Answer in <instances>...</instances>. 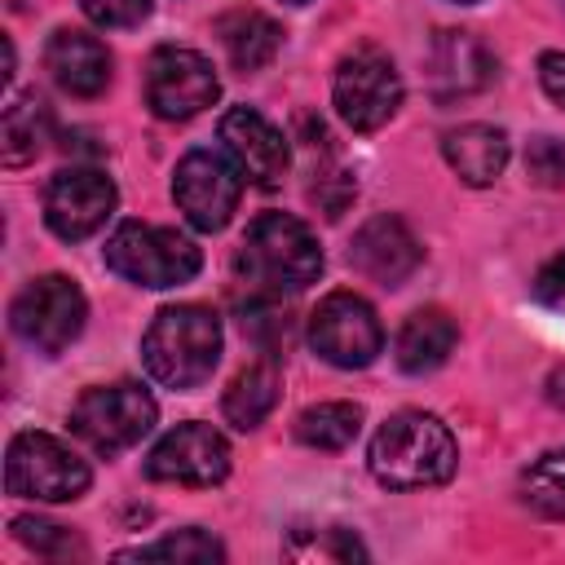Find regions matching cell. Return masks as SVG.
Masks as SVG:
<instances>
[{
  "label": "cell",
  "instance_id": "obj_31",
  "mask_svg": "<svg viewBox=\"0 0 565 565\" xmlns=\"http://www.w3.org/2000/svg\"><path fill=\"white\" fill-rule=\"evenodd\" d=\"M539 79H543V93L565 106V53H543L539 57Z\"/></svg>",
  "mask_w": 565,
  "mask_h": 565
},
{
  "label": "cell",
  "instance_id": "obj_3",
  "mask_svg": "<svg viewBox=\"0 0 565 565\" xmlns=\"http://www.w3.org/2000/svg\"><path fill=\"white\" fill-rule=\"evenodd\" d=\"M141 362L163 388H199L221 362V318L203 305H168L141 335Z\"/></svg>",
  "mask_w": 565,
  "mask_h": 565
},
{
  "label": "cell",
  "instance_id": "obj_18",
  "mask_svg": "<svg viewBox=\"0 0 565 565\" xmlns=\"http://www.w3.org/2000/svg\"><path fill=\"white\" fill-rule=\"evenodd\" d=\"M441 154L459 172V181L490 185L508 168V132L494 124H463L441 137Z\"/></svg>",
  "mask_w": 565,
  "mask_h": 565
},
{
  "label": "cell",
  "instance_id": "obj_25",
  "mask_svg": "<svg viewBox=\"0 0 565 565\" xmlns=\"http://www.w3.org/2000/svg\"><path fill=\"white\" fill-rule=\"evenodd\" d=\"M119 561H225V547L203 534V530H177L150 547H132V552H119Z\"/></svg>",
  "mask_w": 565,
  "mask_h": 565
},
{
  "label": "cell",
  "instance_id": "obj_19",
  "mask_svg": "<svg viewBox=\"0 0 565 565\" xmlns=\"http://www.w3.org/2000/svg\"><path fill=\"white\" fill-rule=\"evenodd\" d=\"M459 340V327L446 309H415L397 331V366L411 375L437 371Z\"/></svg>",
  "mask_w": 565,
  "mask_h": 565
},
{
  "label": "cell",
  "instance_id": "obj_32",
  "mask_svg": "<svg viewBox=\"0 0 565 565\" xmlns=\"http://www.w3.org/2000/svg\"><path fill=\"white\" fill-rule=\"evenodd\" d=\"M455 4H477V0H455Z\"/></svg>",
  "mask_w": 565,
  "mask_h": 565
},
{
  "label": "cell",
  "instance_id": "obj_27",
  "mask_svg": "<svg viewBox=\"0 0 565 565\" xmlns=\"http://www.w3.org/2000/svg\"><path fill=\"white\" fill-rule=\"evenodd\" d=\"M525 172L539 185L561 190L565 185V141L561 137H534L530 150H525Z\"/></svg>",
  "mask_w": 565,
  "mask_h": 565
},
{
  "label": "cell",
  "instance_id": "obj_4",
  "mask_svg": "<svg viewBox=\"0 0 565 565\" xmlns=\"http://www.w3.org/2000/svg\"><path fill=\"white\" fill-rule=\"evenodd\" d=\"M106 265L137 287H181L203 269V252L172 225L124 221L106 238Z\"/></svg>",
  "mask_w": 565,
  "mask_h": 565
},
{
  "label": "cell",
  "instance_id": "obj_28",
  "mask_svg": "<svg viewBox=\"0 0 565 565\" xmlns=\"http://www.w3.org/2000/svg\"><path fill=\"white\" fill-rule=\"evenodd\" d=\"M79 9H84L97 26H110V31L141 26V22L150 18V0H79Z\"/></svg>",
  "mask_w": 565,
  "mask_h": 565
},
{
  "label": "cell",
  "instance_id": "obj_26",
  "mask_svg": "<svg viewBox=\"0 0 565 565\" xmlns=\"http://www.w3.org/2000/svg\"><path fill=\"white\" fill-rule=\"evenodd\" d=\"M13 539H18V543H26V547H35L40 556L79 552V543L71 539V530H66V525H57V521H44V516H18V521H13Z\"/></svg>",
  "mask_w": 565,
  "mask_h": 565
},
{
  "label": "cell",
  "instance_id": "obj_6",
  "mask_svg": "<svg viewBox=\"0 0 565 565\" xmlns=\"http://www.w3.org/2000/svg\"><path fill=\"white\" fill-rule=\"evenodd\" d=\"M93 472L88 463L49 433H18L4 455V490L13 499H44L66 503L88 490Z\"/></svg>",
  "mask_w": 565,
  "mask_h": 565
},
{
  "label": "cell",
  "instance_id": "obj_30",
  "mask_svg": "<svg viewBox=\"0 0 565 565\" xmlns=\"http://www.w3.org/2000/svg\"><path fill=\"white\" fill-rule=\"evenodd\" d=\"M534 296H539L543 305L565 309V252H556V256L534 274Z\"/></svg>",
  "mask_w": 565,
  "mask_h": 565
},
{
  "label": "cell",
  "instance_id": "obj_14",
  "mask_svg": "<svg viewBox=\"0 0 565 565\" xmlns=\"http://www.w3.org/2000/svg\"><path fill=\"white\" fill-rule=\"evenodd\" d=\"M221 146H225V154L234 159V168L243 172V181H252V185H260V190H274V185H282V177H287V137L260 115V110H252V106H230L225 115H221Z\"/></svg>",
  "mask_w": 565,
  "mask_h": 565
},
{
  "label": "cell",
  "instance_id": "obj_24",
  "mask_svg": "<svg viewBox=\"0 0 565 565\" xmlns=\"http://www.w3.org/2000/svg\"><path fill=\"white\" fill-rule=\"evenodd\" d=\"M521 494L534 512L565 521V446L539 455L525 472H521Z\"/></svg>",
  "mask_w": 565,
  "mask_h": 565
},
{
  "label": "cell",
  "instance_id": "obj_9",
  "mask_svg": "<svg viewBox=\"0 0 565 565\" xmlns=\"http://www.w3.org/2000/svg\"><path fill=\"white\" fill-rule=\"evenodd\" d=\"M309 344L322 362L340 371H362L384 349V327L358 291H331L309 313Z\"/></svg>",
  "mask_w": 565,
  "mask_h": 565
},
{
  "label": "cell",
  "instance_id": "obj_33",
  "mask_svg": "<svg viewBox=\"0 0 565 565\" xmlns=\"http://www.w3.org/2000/svg\"><path fill=\"white\" fill-rule=\"evenodd\" d=\"M282 4H305V0H282Z\"/></svg>",
  "mask_w": 565,
  "mask_h": 565
},
{
  "label": "cell",
  "instance_id": "obj_8",
  "mask_svg": "<svg viewBox=\"0 0 565 565\" xmlns=\"http://www.w3.org/2000/svg\"><path fill=\"white\" fill-rule=\"evenodd\" d=\"M331 97H335L340 119L353 132H375L402 106V75H397V66H393V57L384 49L362 44L349 57H340Z\"/></svg>",
  "mask_w": 565,
  "mask_h": 565
},
{
  "label": "cell",
  "instance_id": "obj_15",
  "mask_svg": "<svg viewBox=\"0 0 565 565\" xmlns=\"http://www.w3.org/2000/svg\"><path fill=\"white\" fill-rule=\"evenodd\" d=\"M349 260L362 278L380 282V287H402L419 260H424V247L419 238L411 234V225L402 216H371L358 234H353V247H349Z\"/></svg>",
  "mask_w": 565,
  "mask_h": 565
},
{
  "label": "cell",
  "instance_id": "obj_29",
  "mask_svg": "<svg viewBox=\"0 0 565 565\" xmlns=\"http://www.w3.org/2000/svg\"><path fill=\"white\" fill-rule=\"evenodd\" d=\"M291 556H331V561H353V556H366L358 539H349L344 530H318L313 547H296Z\"/></svg>",
  "mask_w": 565,
  "mask_h": 565
},
{
  "label": "cell",
  "instance_id": "obj_13",
  "mask_svg": "<svg viewBox=\"0 0 565 565\" xmlns=\"http://www.w3.org/2000/svg\"><path fill=\"white\" fill-rule=\"evenodd\" d=\"M119 194H115V181L97 168H62L49 190H44V221L57 238L66 243H79L88 234H97L110 212H115Z\"/></svg>",
  "mask_w": 565,
  "mask_h": 565
},
{
  "label": "cell",
  "instance_id": "obj_20",
  "mask_svg": "<svg viewBox=\"0 0 565 565\" xmlns=\"http://www.w3.org/2000/svg\"><path fill=\"white\" fill-rule=\"evenodd\" d=\"M216 35H221V49L230 57L234 71H260L274 62L278 44H282V31L274 18H265L260 9H234L216 22Z\"/></svg>",
  "mask_w": 565,
  "mask_h": 565
},
{
  "label": "cell",
  "instance_id": "obj_2",
  "mask_svg": "<svg viewBox=\"0 0 565 565\" xmlns=\"http://www.w3.org/2000/svg\"><path fill=\"white\" fill-rule=\"evenodd\" d=\"M234 269L269 291V296H282V291H305L309 282H318L322 274V247L313 238V230L300 221V216H287V212H260L243 243H238V256H234Z\"/></svg>",
  "mask_w": 565,
  "mask_h": 565
},
{
  "label": "cell",
  "instance_id": "obj_7",
  "mask_svg": "<svg viewBox=\"0 0 565 565\" xmlns=\"http://www.w3.org/2000/svg\"><path fill=\"white\" fill-rule=\"evenodd\" d=\"M84 318H88V300H84V291L66 274L31 278L13 296V305H9L13 335L22 344H31L35 353H49V358L62 353L84 331Z\"/></svg>",
  "mask_w": 565,
  "mask_h": 565
},
{
  "label": "cell",
  "instance_id": "obj_1",
  "mask_svg": "<svg viewBox=\"0 0 565 565\" xmlns=\"http://www.w3.org/2000/svg\"><path fill=\"white\" fill-rule=\"evenodd\" d=\"M371 477L388 490H424L455 477L459 446L450 428L428 411H397L371 437Z\"/></svg>",
  "mask_w": 565,
  "mask_h": 565
},
{
  "label": "cell",
  "instance_id": "obj_22",
  "mask_svg": "<svg viewBox=\"0 0 565 565\" xmlns=\"http://www.w3.org/2000/svg\"><path fill=\"white\" fill-rule=\"evenodd\" d=\"M362 428V406L358 402H318L300 411L296 437L313 450H344Z\"/></svg>",
  "mask_w": 565,
  "mask_h": 565
},
{
  "label": "cell",
  "instance_id": "obj_16",
  "mask_svg": "<svg viewBox=\"0 0 565 565\" xmlns=\"http://www.w3.org/2000/svg\"><path fill=\"white\" fill-rule=\"evenodd\" d=\"M44 66L53 84L71 97H97L110 84V49L75 26H57L44 44Z\"/></svg>",
  "mask_w": 565,
  "mask_h": 565
},
{
  "label": "cell",
  "instance_id": "obj_12",
  "mask_svg": "<svg viewBox=\"0 0 565 565\" xmlns=\"http://www.w3.org/2000/svg\"><path fill=\"white\" fill-rule=\"evenodd\" d=\"M230 472V446L212 424H177L146 455V477L168 486H216Z\"/></svg>",
  "mask_w": 565,
  "mask_h": 565
},
{
  "label": "cell",
  "instance_id": "obj_11",
  "mask_svg": "<svg viewBox=\"0 0 565 565\" xmlns=\"http://www.w3.org/2000/svg\"><path fill=\"white\" fill-rule=\"evenodd\" d=\"M221 97V79L212 62L194 49L163 44L146 62V106L159 119H194Z\"/></svg>",
  "mask_w": 565,
  "mask_h": 565
},
{
  "label": "cell",
  "instance_id": "obj_5",
  "mask_svg": "<svg viewBox=\"0 0 565 565\" xmlns=\"http://www.w3.org/2000/svg\"><path fill=\"white\" fill-rule=\"evenodd\" d=\"M154 397L132 384V380H119V384H102V388H84L71 406V433L97 450V455H124L132 450L150 428H154Z\"/></svg>",
  "mask_w": 565,
  "mask_h": 565
},
{
  "label": "cell",
  "instance_id": "obj_10",
  "mask_svg": "<svg viewBox=\"0 0 565 565\" xmlns=\"http://www.w3.org/2000/svg\"><path fill=\"white\" fill-rule=\"evenodd\" d=\"M238 194H243V172L234 168L230 154L190 150L172 172V199L185 212V221L203 234L230 225V216L238 212Z\"/></svg>",
  "mask_w": 565,
  "mask_h": 565
},
{
  "label": "cell",
  "instance_id": "obj_21",
  "mask_svg": "<svg viewBox=\"0 0 565 565\" xmlns=\"http://www.w3.org/2000/svg\"><path fill=\"white\" fill-rule=\"evenodd\" d=\"M278 388H282V375H278L274 358H260V362H252L247 371L234 375V384L225 388L221 411H225V419H230L234 428H243V433H247V428H260L265 415H269L274 402H278Z\"/></svg>",
  "mask_w": 565,
  "mask_h": 565
},
{
  "label": "cell",
  "instance_id": "obj_23",
  "mask_svg": "<svg viewBox=\"0 0 565 565\" xmlns=\"http://www.w3.org/2000/svg\"><path fill=\"white\" fill-rule=\"evenodd\" d=\"M44 137H49V106L35 93H26L13 106H4V163L9 168L35 159Z\"/></svg>",
  "mask_w": 565,
  "mask_h": 565
},
{
  "label": "cell",
  "instance_id": "obj_17",
  "mask_svg": "<svg viewBox=\"0 0 565 565\" xmlns=\"http://www.w3.org/2000/svg\"><path fill=\"white\" fill-rule=\"evenodd\" d=\"M494 75V57L486 53L481 40H472L468 31H437L433 40V84L441 97L455 93H477L486 88Z\"/></svg>",
  "mask_w": 565,
  "mask_h": 565
}]
</instances>
